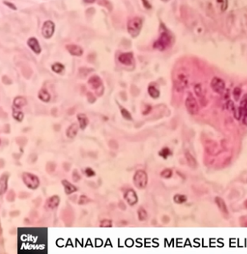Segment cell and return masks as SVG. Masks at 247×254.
<instances>
[{
	"label": "cell",
	"mask_w": 247,
	"mask_h": 254,
	"mask_svg": "<svg viewBox=\"0 0 247 254\" xmlns=\"http://www.w3.org/2000/svg\"><path fill=\"white\" fill-rule=\"evenodd\" d=\"M23 182L24 183V184L27 188L31 189V190H35L39 187V179L38 178V176L35 175H33L31 173L29 172H24L22 175Z\"/></svg>",
	"instance_id": "obj_4"
},
{
	"label": "cell",
	"mask_w": 247,
	"mask_h": 254,
	"mask_svg": "<svg viewBox=\"0 0 247 254\" xmlns=\"http://www.w3.org/2000/svg\"><path fill=\"white\" fill-rule=\"evenodd\" d=\"M7 181H8V175H3L1 176L0 179V190L1 194L3 195L4 192H6L7 189Z\"/></svg>",
	"instance_id": "obj_22"
},
{
	"label": "cell",
	"mask_w": 247,
	"mask_h": 254,
	"mask_svg": "<svg viewBox=\"0 0 247 254\" xmlns=\"http://www.w3.org/2000/svg\"><path fill=\"white\" fill-rule=\"evenodd\" d=\"M66 48L69 52V53L72 56L80 57L83 54V49L81 48V47H80L76 44H68L66 46Z\"/></svg>",
	"instance_id": "obj_13"
},
{
	"label": "cell",
	"mask_w": 247,
	"mask_h": 254,
	"mask_svg": "<svg viewBox=\"0 0 247 254\" xmlns=\"http://www.w3.org/2000/svg\"><path fill=\"white\" fill-rule=\"evenodd\" d=\"M171 35L166 31L160 32V37L153 44V47L160 51L165 50L171 44Z\"/></svg>",
	"instance_id": "obj_1"
},
{
	"label": "cell",
	"mask_w": 247,
	"mask_h": 254,
	"mask_svg": "<svg viewBox=\"0 0 247 254\" xmlns=\"http://www.w3.org/2000/svg\"><path fill=\"white\" fill-rule=\"evenodd\" d=\"M241 90L240 88L237 87V88H235L234 89L233 94H234V97L235 98V100H239V98H240V97H241Z\"/></svg>",
	"instance_id": "obj_35"
},
{
	"label": "cell",
	"mask_w": 247,
	"mask_h": 254,
	"mask_svg": "<svg viewBox=\"0 0 247 254\" xmlns=\"http://www.w3.org/2000/svg\"><path fill=\"white\" fill-rule=\"evenodd\" d=\"M77 119H78L80 128L81 129H84L88 125V118L87 116L84 113H79L77 115Z\"/></svg>",
	"instance_id": "obj_18"
},
{
	"label": "cell",
	"mask_w": 247,
	"mask_h": 254,
	"mask_svg": "<svg viewBox=\"0 0 247 254\" xmlns=\"http://www.w3.org/2000/svg\"><path fill=\"white\" fill-rule=\"evenodd\" d=\"M187 200V196L186 195H184L181 194H177L174 195L173 197V201L175 202L176 204H182L185 203Z\"/></svg>",
	"instance_id": "obj_25"
},
{
	"label": "cell",
	"mask_w": 247,
	"mask_h": 254,
	"mask_svg": "<svg viewBox=\"0 0 247 254\" xmlns=\"http://www.w3.org/2000/svg\"><path fill=\"white\" fill-rule=\"evenodd\" d=\"M160 175H161V177H163V178H165V179H169V178H171L172 175V170L169 169V168L163 170L161 173H160Z\"/></svg>",
	"instance_id": "obj_31"
},
{
	"label": "cell",
	"mask_w": 247,
	"mask_h": 254,
	"mask_svg": "<svg viewBox=\"0 0 247 254\" xmlns=\"http://www.w3.org/2000/svg\"><path fill=\"white\" fill-rule=\"evenodd\" d=\"M85 174H86V175L88 176V177H92V176L96 175L95 171H94L91 168H90V167H88V168L85 169Z\"/></svg>",
	"instance_id": "obj_39"
},
{
	"label": "cell",
	"mask_w": 247,
	"mask_h": 254,
	"mask_svg": "<svg viewBox=\"0 0 247 254\" xmlns=\"http://www.w3.org/2000/svg\"><path fill=\"white\" fill-rule=\"evenodd\" d=\"M27 44H28L30 48L34 52V53L39 54L41 52V47L39 44V41H38L37 39H35L34 37L30 38L27 40Z\"/></svg>",
	"instance_id": "obj_12"
},
{
	"label": "cell",
	"mask_w": 247,
	"mask_h": 254,
	"mask_svg": "<svg viewBox=\"0 0 247 254\" xmlns=\"http://www.w3.org/2000/svg\"><path fill=\"white\" fill-rule=\"evenodd\" d=\"M227 4H228V2L227 1H222V11H225V10L227 9Z\"/></svg>",
	"instance_id": "obj_43"
},
{
	"label": "cell",
	"mask_w": 247,
	"mask_h": 254,
	"mask_svg": "<svg viewBox=\"0 0 247 254\" xmlns=\"http://www.w3.org/2000/svg\"><path fill=\"white\" fill-rule=\"evenodd\" d=\"M185 156L186 160H187L188 164L189 165V166L193 167V168H195V167L197 166V161L195 159V158H194L189 152H188V151L185 152Z\"/></svg>",
	"instance_id": "obj_23"
},
{
	"label": "cell",
	"mask_w": 247,
	"mask_h": 254,
	"mask_svg": "<svg viewBox=\"0 0 247 254\" xmlns=\"http://www.w3.org/2000/svg\"><path fill=\"white\" fill-rule=\"evenodd\" d=\"M185 107L187 109L188 112L192 115H197L199 113V106L196 100V98L192 94H189V96L185 100Z\"/></svg>",
	"instance_id": "obj_5"
},
{
	"label": "cell",
	"mask_w": 247,
	"mask_h": 254,
	"mask_svg": "<svg viewBox=\"0 0 247 254\" xmlns=\"http://www.w3.org/2000/svg\"><path fill=\"white\" fill-rule=\"evenodd\" d=\"M108 146H109L110 147L112 148V149H117L118 146H119L118 142H117L116 141H115V140H111V141H109V142H108Z\"/></svg>",
	"instance_id": "obj_40"
},
{
	"label": "cell",
	"mask_w": 247,
	"mask_h": 254,
	"mask_svg": "<svg viewBox=\"0 0 247 254\" xmlns=\"http://www.w3.org/2000/svg\"><path fill=\"white\" fill-rule=\"evenodd\" d=\"M119 207L121 209V210H125V208H126V207H125V204L123 203V202H120L119 203Z\"/></svg>",
	"instance_id": "obj_47"
},
{
	"label": "cell",
	"mask_w": 247,
	"mask_h": 254,
	"mask_svg": "<svg viewBox=\"0 0 247 254\" xmlns=\"http://www.w3.org/2000/svg\"><path fill=\"white\" fill-rule=\"evenodd\" d=\"M137 217L139 220H141V221H144V220H145L146 219H147L148 217L147 212H146V210L144 209V207H141L138 209Z\"/></svg>",
	"instance_id": "obj_26"
},
{
	"label": "cell",
	"mask_w": 247,
	"mask_h": 254,
	"mask_svg": "<svg viewBox=\"0 0 247 254\" xmlns=\"http://www.w3.org/2000/svg\"><path fill=\"white\" fill-rule=\"evenodd\" d=\"M88 83L93 89H98L100 88V86H102V81L100 76H98L97 75L91 76V77L88 79Z\"/></svg>",
	"instance_id": "obj_14"
},
{
	"label": "cell",
	"mask_w": 247,
	"mask_h": 254,
	"mask_svg": "<svg viewBox=\"0 0 247 254\" xmlns=\"http://www.w3.org/2000/svg\"><path fill=\"white\" fill-rule=\"evenodd\" d=\"M38 97L44 102H48L51 99L50 93L45 88H42V89L39 90V93H38Z\"/></svg>",
	"instance_id": "obj_21"
},
{
	"label": "cell",
	"mask_w": 247,
	"mask_h": 254,
	"mask_svg": "<svg viewBox=\"0 0 247 254\" xmlns=\"http://www.w3.org/2000/svg\"><path fill=\"white\" fill-rule=\"evenodd\" d=\"M215 203H216L217 206L219 208V210L221 211L223 214H225V216H228V208H227V206H226L224 200H222V198L220 197H216L215 198Z\"/></svg>",
	"instance_id": "obj_17"
},
{
	"label": "cell",
	"mask_w": 247,
	"mask_h": 254,
	"mask_svg": "<svg viewBox=\"0 0 247 254\" xmlns=\"http://www.w3.org/2000/svg\"><path fill=\"white\" fill-rule=\"evenodd\" d=\"M60 202V199L59 197V195H54L47 199V201H46V206L47 207V208H49L51 210H53V209H56L59 206Z\"/></svg>",
	"instance_id": "obj_10"
},
{
	"label": "cell",
	"mask_w": 247,
	"mask_h": 254,
	"mask_svg": "<svg viewBox=\"0 0 247 254\" xmlns=\"http://www.w3.org/2000/svg\"><path fill=\"white\" fill-rule=\"evenodd\" d=\"M242 122L244 125L247 126V113H246L243 115V119H242Z\"/></svg>",
	"instance_id": "obj_46"
},
{
	"label": "cell",
	"mask_w": 247,
	"mask_h": 254,
	"mask_svg": "<svg viewBox=\"0 0 247 254\" xmlns=\"http://www.w3.org/2000/svg\"><path fill=\"white\" fill-rule=\"evenodd\" d=\"M51 69L56 73H61L64 70V66L60 63H56L51 65Z\"/></svg>",
	"instance_id": "obj_28"
},
{
	"label": "cell",
	"mask_w": 247,
	"mask_h": 254,
	"mask_svg": "<svg viewBox=\"0 0 247 254\" xmlns=\"http://www.w3.org/2000/svg\"><path fill=\"white\" fill-rule=\"evenodd\" d=\"M61 183H62V185L63 186V187H64V191H65V193L67 195H71L77 191L76 187L73 185L72 183H71L68 181V180L63 179Z\"/></svg>",
	"instance_id": "obj_16"
},
{
	"label": "cell",
	"mask_w": 247,
	"mask_h": 254,
	"mask_svg": "<svg viewBox=\"0 0 247 254\" xmlns=\"http://www.w3.org/2000/svg\"><path fill=\"white\" fill-rule=\"evenodd\" d=\"M79 130V126L77 123H72L66 130V135L69 138H74L77 134Z\"/></svg>",
	"instance_id": "obj_15"
},
{
	"label": "cell",
	"mask_w": 247,
	"mask_h": 254,
	"mask_svg": "<svg viewBox=\"0 0 247 254\" xmlns=\"http://www.w3.org/2000/svg\"><path fill=\"white\" fill-rule=\"evenodd\" d=\"M174 85L177 91L184 90L188 85L187 75L184 72H180L176 76L174 80Z\"/></svg>",
	"instance_id": "obj_6"
},
{
	"label": "cell",
	"mask_w": 247,
	"mask_h": 254,
	"mask_svg": "<svg viewBox=\"0 0 247 254\" xmlns=\"http://www.w3.org/2000/svg\"><path fill=\"white\" fill-rule=\"evenodd\" d=\"M133 183L138 189H144L148 183V175L143 170H138L135 172L133 178Z\"/></svg>",
	"instance_id": "obj_3"
},
{
	"label": "cell",
	"mask_w": 247,
	"mask_h": 254,
	"mask_svg": "<svg viewBox=\"0 0 247 254\" xmlns=\"http://www.w3.org/2000/svg\"><path fill=\"white\" fill-rule=\"evenodd\" d=\"M100 226L101 228H111L113 226V222L110 220H103L100 221Z\"/></svg>",
	"instance_id": "obj_33"
},
{
	"label": "cell",
	"mask_w": 247,
	"mask_h": 254,
	"mask_svg": "<svg viewBox=\"0 0 247 254\" xmlns=\"http://www.w3.org/2000/svg\"><path fill=\"white\" fill-rule=\"evenodd\" d=\"M120 113H121V115H122V117L125 118V119L128 120V121H132V117L131 113H129L126 109L121 107V108H120Z\"/></svg>",
	"instance_id": "obj_30"
},
{
	"label": "cell",
	"mask_w": 247,
	"mask_h": 254,
	"mask_svg": "<svg viewBox=\"0 0 247 254\" xmlns=\"http://www.w3.org/2000/svg\"><path fill=\"white\" fill-rule=\"evenodd\" d=\"M148 94L150 95V97L154 98V99L158 98V97H160V91L154 85H150L148 86Z\"/></svg>",
	"instance_id": "obj_24"
},
{
	"label": "cell",
	"mask_w": 247,
	"mask_h": 254,
	"mask_svg": "<svg viewBox=\"0 0 247 254\" xmlns=\"http://www.w3.org/2000/svg\"><path fill=\"white\" fill-rule=\"evenodd\" d=\"M247 113V94H246L241 99L240 107L238 109V113L239 116L244 115L245 113Z\"/></svg>",
	"instance_id": "obj_20"
},
{
	"label": "cell",
	"mask_w": 247,
	"mask_h": 254,
	"mask_svg": "<svg viewBox=\"0 0 247 254\" xmlns=\"http://www.w3.org/2000/svg\"><path fill=\"white\" fill-rule=\"evenodd\" d=\"M87 97H88V101L90 102V103H93V102H95V101H96V98L94 97L93 94H92L91 93H88V94H87Z\"/></svg>",
	"instance_id": "obj_41"
},
{
	"label": "cell",
	"mask_w": 247,
	"mask_h": 254,
	"mask_svg": "<svg viewBox=\"0 0 247 254\" xmlns=\"http://www.w3.org/2000/svg\"><path fill=\"white\" fill-rule=\"evenodd\" d=\"M151 110H152V106L150 105H145L144 110L142 111V113H143V115H147V114L150 113Z\"/></svg>",
	"instance_id": "obj_38"
},
{
	"label": "cell",
	"mask_w": 247,
	"mask_h": 254,
	"mask_svg": "<svg viewBox=\"0 0 247 254\" xmlns=\"http://www.w3.org/2000/svg\"><path fill=\"white\" fill-rule=\"evenodd\" d=\"M194 90H195V93H196V94H197V96H201V88L200 85H196Z\"/></svg>",
	"instance_id": "obj_42"
},
{
	"label": "cell",
	"mask_w": 247,
	"mask_h": 254,
	"mask_svg": "<svg viewBox=\"0 0 247 254\" xmlns=\"http://www.w3.org/2000/svg\"><path fill=\"white\" fill-rule=\"evenodd\" d=\"M171 154H172V152H171V151H170L168 147H164L163 149H161L159 152L160 156L164 158L165 159H166V158L169 157V155H171Z\"/></svg>",
	"instance_id": "obj_29"
},
{
	"label": "cell",
	"mask_w": 247,
	"mask_h": 254,
	"mask_svg": "<svg viewBox=\"0 0 247 254\" xmlns=\"http://www.w3.org/2000/svg\"><path fill=\"white\" fill-rule=\"evenodd\" d=\"M3 3H4V4H6V5H7V6H9V7H11V9H13V10H16L15 6H14V5H13L12 3H10V2H8V1H3Z\"/></svg>",
	"instance_id": "obj_44"
},
{
	"label": "cell",
	"mask_w": 247,
	"mask_h": 254,
	"mask_svg": "<svg viewBox=\"0 0 247 254\" xmlns=\"http://www.w3.org/2000/svg\"><path fill=\"white\" fill-rule=\"evenodd\" d=\"M89 201H90V200H89V198H88L87 195H80V199H79L78 204H80V205H85V204H88Z\"/></svg>",
	"instance_id": "obj_32"
},
{
	"label": "cell",
	"mask_w": 247,
	"mask_h": 254,
	"mask_svg": "<svg viewBox=\"0 0 247 254\" xmlns=\"http://www.w3.org/2000/svg\"><path fill=\"white\" fill-rule=\"evenodd\" d=\"M211 88H213V90L217 93L219 94H222L223 92L225 91V84L224 81L222 79L219 78V77H213L211 81Z\"/></svg>",
	"instance_id": "obj_7"
},
{
	"label": "cell",
	"mask_w": 247,
	"mask_h": 254,
	"mask_svg": "<svg viewBox=\"0 0 247 254\" xmlns=\"http://www.w3.org/2000/svg\"><path fill=\"white\" fill-rule=\"evenodd\" d=\"M72 179L74 182H78L80 179H81V176L80 175V173L78 172L77 170H74L73 173H72Z\"/></svg>",
	"instance_id": "obj_37"
},
{
	"label": "cell",
	"mask_w": 247,
	"mask_h": 254,
	"mask_svg": "<svg viewBox=\"0 0 247 254\" xmlns=\"http://www.w3.org/2000/svg\"><path fill=\"white\" fill-rule=\"evenodd\" d=\"M142 28V19L139 17H135L129 19L127 24V29L129 34L132 37H137L141 32Z\"/></svg>",
	"instance_id": "obj_2"
},
{
	"label": "cell",
	"mask_w": 247,
	"mask_h": 254,
	"mask_svg": "<svg viewBox=\"0 0 247 254\" xmlns=\"http://www.w3.org/2000/svg\"><path fill=\"white\" fill-rule=\"evenodd\" d=\"M142 3H143V4H144V7H146V8H148V9H150L151 7H152V6H151V4L149 3V2L148 1H142Z\"/></svg>",
	"instance_id": "obj_45"
},
{
	"label": "cell",
	"mask_w": 247,
	"mask_h": 254,
	"mask_svg": "<svg viewBox=\"0 0 247 254\" xmlns=\"http://www.w3.org/2000/svg\"><path fill=\"white\" fill-rule=\"evenodd\" d=\"M56 169V163H54L53 162H49L47 163V166H46V170L48 173H52Z\"/></svg>",
	"instance_id": "obj_34"
},
{
	"label": "cell",
	"mask_w": 247,
	"mask_h": 254,
	"mask_svg": "<svg viewBox=\"0 0 247 254\" xmlns=\"http://www.w3.org/2000/svg\"><path fill=\"white\" fill-rule=\"evenodd\" d=\"M124 198L126 200V202L128 203L130 206H133L135 204H137L138 202V197L137 193L133 191L132 189H129L128 191H126V192L124 195Z\"/></svg>",
	"instance_id": "obj_9"
},
{
	"label": "cell",
	"mask_w": 247,
	"mask_h": 254,
	"mask_svg": "<svg viewBox=\"0 0 247 254\" xmlns=\"http://www.w3.org/2000/svg\"><path fill=\"white\" fill-rule=\"evenodd\" d=\"M6 200L8 202H13V201L15 200V193L13 190H11L10 192L6 195Z\"/></svg>",
	"instance_id": "obj_36"
},
{
	"label": "cell",
	"mask_w": 247,
	"mask_h": 254,
	"mask_svg": "<svg viewBox=\"0 0 247 254\" xmlns=\"http://www.w3.org/2000/svg\"><path fill=\"white\" fill-rule=\"evenodd\" d=\"M132 59H133V53L132 52H125L121 53L118 57V60L120 63L125 65H131L132 64Z\"/></svg>",
	"instance_id": "obj_11"
},
{
	"label": "cell",
	"mask_w": 247,
	"mask_h": 254,
	"mask_svg": "<svg viewBox=\"0 0 247 254\" xmlns=\"http://www.w3.org/2000/svg\"><path fill=\"white\" fill-rule=\"evenodd\" d=\"M13 104H14V106L16 107L17 109H21L22 107L25 106L27 105V100L25 97L18 96L14 99Z\"/></svg>",
	"instance_id": "obj_19"
},
{
	"label": "cell",
	"mask_w": 247,
	"mask_h": 254,
	"mask_svg": "<svg viewBox=\"0 0 247 254\" xmlns=\"http://www.w3.org/2000/svg\"><path fill=\"white\" fill-rule=\"evenodd\" d=\"M244 205H245V207H246L247 208V200L244 202Z\"/></svg>",
	"instance_id": "obj_48"
},
{
	"label": "cell",
	"mask_w": 247,
	"mask_h": 254,
	"mask_svg": "<svg viewBox=\"0 0 247 254\" xmlns=\"http://www.w3.org/2000/svg\"><path fill=\"white\" fill-rule=\"evenodd\" d=\"M55 31V24L52 21L47 20L44 23L42 27V35L44 38L49 39L52 36Z\"/></svg>",
	"instance_id": "obj_8"
},
{
	"label": "cell",
	"mask_w": 247,
	"mask_h": 254,
	"mask_svg": "<svg viewBox=\"0 0 247 254\" xmlns=\"http://www.w3.org/2000/svg\"><path fill=\"white\" fill-rule=\"evenodd\" d=\"M13 117L18 121V122H22L23 117H24V114L23 112H21L20 110H17L15 109H13V113H12Z\"/></svg>",
	"instance_id": "obj_27"
}]
</instances>
